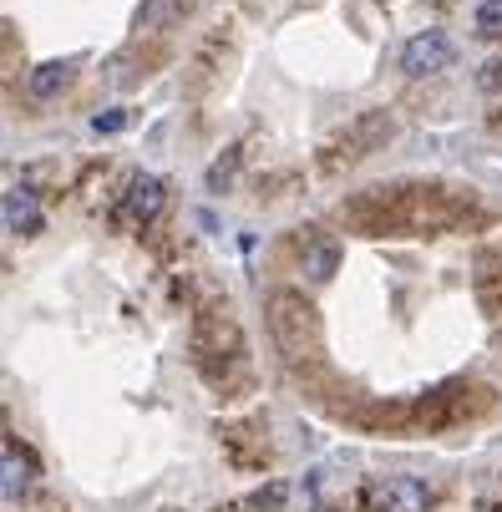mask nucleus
<instances>
[{"mask_svg": "<svg viewBox=\"0 0 502 512\" xmlns=\"http://www.w3.org/2000/svg\"><path fill=\"white\" fill-rule=\"evenodd\" d=\"M269 330H274V345L284 355H305V345L315 340V305L300 295V289H279L269 300Z\"/></svg>", "mask_w": 502, "mask_h": 512, "instance_id": "f257e3e1", "label": "nucleus"}, {"mask_svg": "<svg viewBox=\"0 0 502 512\" xmlns=\"http://www.w3.org/2000/svg\"><path fill=\"white\" fill-rule=\"evenodd\" d=\"M396 132V122H391V112H361L345 132H340V142H335V158H366V153H376V148H386V137Z\"/></svg>", "mask_w": 502, "mask_h": 512, "instance_id": "7ed1b4c3", "label": "nucleus"}, {"mask_svg": "<svg viewBox=\"0 0 502 512\" xmlns=\"http://www.w3.org/2000/svg\"><path fill=\"white\" fill-rule=\"evenodd\" d=\"M26 487H31V457L21 452L16 436H6L0 442V492H6V502H21Z\"/></svg>", "mask_w": 502, "mask_h": 512, "instance_id": "0eeeda50", "label": "nucleus"}, {"mask_svg": "<svg viewBox=\"0 0 502 512\" xmlns=\"http://www.w3.org/2000/svg\"><path fill=\"white\" fill-rule=\"evenodd\" d=\"M300 264H305V274H310L315 284H325V279L340 269V244H335V239H305Z\"/></svg>", "mask_w": 502, "mask_h": 512, "instance_id": "1a4fd4ad", "label": "nucleus"}, {"mask_svg": "<svg viewBox=\"0 0 502 512\" xmlns=\"http://www.w3.org/2000/svg\"><path fill=\"white\" fill-rule=\"evenodd\" d=\"M163 208H168V188H163V178H132L127 203H122V213L132 218V224H153Z\"/></svg>", "mask_w": 502, "mask_h": 512, "instance_id": "39448f33", "label": "nucleus"}, {"mask_svg": "<svg viewBox=\"0 0 502 512\" xmlns=\"http://www.w3.org/2000/svg\"><path fill=\"white\" fill-rule=\"evenodd\" d=\"M92 127H97V132H122V127H127V112H97Z\"/></svg>", "mask_w": 502, "mask_h": 512, "instance_id": "4468645a", "label": "nucleus"}, {"mask_svg": "<svg viewBox=\"0 0 502 512\" xmlns=\"http://www.w3.org/2000/svg\"><path fill=\"white\" fill-rule=\"evenodd\" d=\"M234 168H239V148H234L229 158H219V163H213V173H208V188H213V193H224V183L234 178Z\"/></svg>", "mask_w": 502, "mask_h": 512, "instance_id": "9b49d317", "label": "nucleus"}, {"mask_svg": "<svg viewBox=\"0 0 502 512\" xmlns=\"http://www.w3.org/2000/svg\"><path fill=\"white\" fill-rule=\"evenodd\" d=\"M173 11H178L173 0H148V6H142V26H163Z\"/></svg>", "mask_w": 502, "mask_h": 512, "instance_id": "f8f14e48", "label": "nucleus"}, {"mask_svg": "<svg viewBox=\"0 0 502 512\" xmlns=\"http://www.w3.org/2000/svg\"><path fill=\"white\" fill-rule=\"evenodd\" d=\"M472 26H477L482 41H502V0H482L477 16H472Z\"/></svg>", "mask_w": 502, "mask_h": 512, "instance_id": "9d476101", "label": "nucleus"}, {"mask_svg": "<svg viewBox=\"0 0 502 512\" xmlns=\"http://www.w3.org/2000/svg\"><path fill=\"white\" fill-rule=\"evenodd\" d=\"M457 61V46L447 31H416L406 46H401V71L406 77H437Z\"/></svg>", "mask_w": 502, "mask_h": 512, "instance_id": "f03ea898", "label": "nucleus"}, {"mask_svg": "<svg viewBox=\"0 0 502 512\" xmlns=\"http://www.w3.org/2000/svg\"><path fill=\"white\" fill-rule=\"evenodd\" d=\"M477 87H482V92H502V61H482Z\"/></svg>", "mask_w": 502, "mask_h": 512, "instance_id": "ddd939ff", "label": "nucleus"}, {"mask_svg": "<svg viewBox=\"0 0 502 512\" xmlns=\"http://www.w3.org/2000/svg\"><path fill=\"white\" fill-rule=\"evenodd\" d=\"M0 218H6L11 234H41V203L26 183H11L6 198H0Z\"/></svg>", "mask_w": 502, "mask_h": 512, "instance_id": "20e7f679", "label": "nucleus"}, {"mask_svg": "<svg viewBox=\"0 0 502 512\" xmlns=\"http://www.w3.org/2000/svg\"><path fill=\"white\" fill-rule=\"evenodd\" d=\"M71 77H77V66H71V61H41L31 77H26V92L36 102H51V97H61L71 87Z\"/></svg>", "mask_w": 502, "mask_h": 512, "instance_id": "6e6552de", "label": "nucleus"}, {"mask_svg": "<svg viewBox=\"0 0 502 512\" xmlns=\"http://www.w3.org/2000/svg\"><path fill=\"white\" fill-rule=\"evenodd\" d=\"M376 507L381 512H426L432 507V492H426V482H416V477H391L376 492Z\"/></svg>", "mask_w": 502, "mask_h": 512, "instance_id": "423d86ee", "label": "nucleus"}]
</instances>
